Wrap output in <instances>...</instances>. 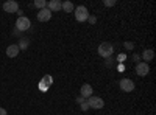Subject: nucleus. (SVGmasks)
<instances>
[{"mask_svg":"<svg viewBox=\"0 0 156 115\" xmlns=\"http://www.w3.org/2000/svg\"><path fill=\"white\" fill-rule=\"evenodd\" d=\"M97 52L101 58H109L112 53H114V47L109 44V42H101L97 48Z\"/></svg>","mask_w":156,"mask_h":115,"instance_id":"f257e3e1","label":"nucleus"},{"mask_svg":"<svg viewBox=\"0 0 156 115\" xmlns=\"http://www.w3.org/2000/svg\"><path fill=\"white\" fill-rule=\"evenodd\" d=\"M73 14H75V19H76L78 22H86L87 17H89V11H87L86 6L80 5V6H76V8L73 9Z\"/></svg>","mask_w":156,"mask_h":115,"instance_id":"f03ea898","label":"nucleus"},{"mask_svg":"<svg viewBox=\"0 0 156 115\" xmlns=\"http://www.w3.org/2000/svg\"><path fill=\"white\" fill-rule=\"evenodd\" d=\"M30 27H31V22L28 17L22 16L16 20V30L17 31H27V30H30Z\"/></svg>","mask_w":156,"mask_h":115,"instance_id":"7ed1b4c3","label":"nucleus"},{"mask_svg":"<svg viewBox=\"0 0 156 115\" xmlns=\"http://www.w3.org/2000/svg\"><path fill=\"white\" fill-rule=\"evenodd\" d=\"M86 101H87L90 109H101L103 106H105V101H103L100 96H89Z\"/></svg>","mask_w":156,"mask_h":115,"instance_id":"20e7f679","label":"nucleus"},{"mask_svg":"<svg viewBox=\"0 0 156 115\" xmlns=\"http://www.w3.org/2000/svg\"><path fill=\"white\" fill-rule=\"evenodd\" d=\"M119 86H120V89L123 92H133L134 90V83L131 81V79H128V78H123V79H120V83H119Z\"/></svg>","mask_w":156,"mask_h":115,"instance_id":"39448f33","label":"nucleus"},{"mask_svg":"<svg viewBox=\"0 0 156 115\" xmlns=\"http://www.w3.org/2000/svg\"><path fill=\"white\" fill-rule=\"evenodd\" d=\"M136 73L139 76H147L150 73V66L147 62H137V66H136Z\"/></svg>","mask_w":156,"mask_h":115,"instance_id":"423d86ee","label":"nucleus"},{"mask_svg":"<svg viewBox=\"0 0 156 115\" xmlns=\"http://www.w3.org/2000/svg\"><path fill=\"white\" fill-rule=\"evenodd\" d=\"M3 9H5V12L12 14V12H17L19 5H17V2H14V0H9V2H5L3 3Z\"/></svg>","mask_w":156,"mask_h":115,"instance_id":"0eeeda50","label":"nucleus"},{"mask_svg":"<svg viewBox=\"0 0 156 115\" xmlns=\"http://www.w3.org/2000/svg\"><path fill=\"white\" fill-rule=\"evenodd\" d=\"M50 19H51V11L50 9H47V8L39 9V12H37V20L39 22H47Z\"/></svg>","mask_w":156,"mask_h":115,"instance_id":"6e6552de","label":"nucleus"},{"mask_svg":"<svg viewBox=\"0 0 156 115\" xmlns=\"http://www.w3.org/2000/svg\"><path fill=\"white\" fill-rule=\"evenodd\" d=\"M51 83H53V79H51V76H44V78L41 79V83H39V89H41L42 92H47L48 87L51 86Z\"/></svg>","mask_w":156,"mask_h":115,"instance_id":"1a4fd4ad","label":"nucleus"},{"mask_svg":"<svg viewBox=\"0 0 156 115\" xmlns=\"http://www.w3.org/2000/svg\"><path fill=\"white\" fill-rule=\"evenodd\" d=\"M80 93H81V96L84 100L89 98V96H92V86H90V84H83L81 89H80Z\"/></svg>","mask_w":156,"mask_h":115,"instance_id":"9d476101","label":"nucleus"},{"mask_svg":"<svg viewBox=\"0 0 156 115\" xmlns=\"http://www.w3.org/2000/svg\"><path fill=\"white\" fill-rule=\"evenodd\" d=\"M19 45H16V44H12V45H9L8 48H6V56L8 58H16L17 55H19Z\"/></svg>","mask_w":156,"mask_h":115,"instance_id":"9b49d317","label":"nucleus"},{"mask_svg":"<svg viewBox=\"0 0 156 115\" xmlns=\"http://www.w3.org/2000/svg\"><path fill=\"white\" fill-rule=\"evenodd\" d=\"M47 9H50L51 12H56L61 9V2L59 0H50V2L47 3Z\"/></svg>","mask_w":156,"mask_h":115,"instance_id":"f8f14e48","label":"nucleus"},{"mask_svg":"<svg viewBox=\"0 0 156 115\" xmlns=\"http://www.w3.org/2000/svg\"><path fill=\"white\" fill-rule=\"evenodd\" d=\"M142 58H144V62H150L153 58H154V52L151 48H148V50H144V53H142Z\"/></svg>","mask_w":156,"mask_h":115,"instance_id":"ddd939ff","label":"nucleus"},{"mask_svg":"<svg viewBox=\"0 0 156 115\" xmlns=\"http://www.w3.org/2000/svg\"><path fill=\"white\" fill-rule=\"evenodd\" d=\"M61 9H64L66 12H72L75 9V6H73V3L70 2V0H66V2L61 3Z\"/></svg>","mask_w":156,"mask_h":115,"instance_id":"4468645a","label":"nucleus"},{"mask_svg":"<svg viewBox=\"0 0 156 115\" xmlns=\"http://www.w3.org/2000/svg\"><path fill=\"white\" fill-rule=\"evenodd\" d=\"M34 8H39V9H44V8H47V2L45 0H34Z\"/></svg>","mask_w":156,"mask_h":115,"instance_id":"2eb2a0df","label":"nucleus"},{"mask_svg":"<svg viewBox=\"0 0 156 115\" xmlns=\"http://www.w3.org/2000/svg\"><path fill=\"white\" fill-rule=\"evenodd\" d=\"M27 45H28V41H20V44H19V50H25V48H27Z\"/></svg>","mask_w":156,"mask_h":115,"instance_id":"dca6fc26","label":"nucleus"},{"mask_svg":"<svg viewBox=\"0 0 156 115\" xmlns=\"http://www.w3.org/2000/svg\"><path fill=\"white\" fill-rule=\"evenodd\" d=\"M103 5H105V6H114L115 5V0H105Z\"/></svg>","mask_w":156,"mask_h":115,"instance_id":"f3484780","label":"nucleus"},{"mask_svg":"<svg viewBox=\"0 0 156 115\" xmlns=\"http://www.w3.org/2000/svg\"><path fill=\"white\" fill-rule=\"evenodd\" d=\"M80 107H81V110H84V112H86L87 109H90V107H89V104H87V101H83V103L80 104Z\"/></svg>","mask_w":156,"mask_h":115,"instance_id":"a211bd4d","label":"nucleus"},{"mask_svg":"<svg viewBox=\"0 0 156 115\" xmlns=\"http://www.w3.org/2000/svg\"><path fill=\"white\" fill-rule=\"evenodd\" d=\"M123 47H125L126 50H133V48H134V44H133V42H125Z\"/></svg>","mask_w":156,"mask_h":115,"instance_id":"6ab92c4d","label":"nucleus"},{"mask_svg":"<svg viewBox=\"0 0 156 115\" xmlns=\"http://www.w3.org/2000/svg\"><path fill=\"white\" fill-rule=\"evenodd\" d=\"M87 22H89L90 25H94V23L97 22V17H95V16H89V17H87Z\"/></svg>","mask_w":156,"mask_h":115,"instance_id":"aec40b11","label":"nucleus"},{"mask_svg":"<svg viewBox=\"0 0 156 115\" xmlns=\"http://www.w3.org/2000/svg\"><path fill=\"white\" fill-rule=\"evenodd\" d=\"M125 55H119V56H117V61H119V62H122V61H125Z\"/></svg>","mask_w":156,"mask_h":115,"instance_id":"412c9836","label":"nucleus"},{"mask_svg":"<svg viewBox=\"0 0 156 115\" xmlns=\"http://www.w3.org/2000/svg\"><path fill=\"white\" fill-rule=\"evenodd\" d=\"M83 101H86V100H84L83 96H78V98H76V103H78V104H81Z\"/></svg>","mask_w":156,"mask_h":115,"instance_id":"4be33fe9","label":"nucleus"},{"mask_svg":"<svg viewBox=\"0 0 156 115\" xmlns=\"http://www.w3.org/2000/svg\"><path fill=\"white\" fill-rule=\"evenodd\" d=\"M0 115H8V113H6V110H5L3 107H0Z\"/></svg>","mask_w":156,"mask_h":115,"instance_id":"5701e85b","label":"nucleus"},{"mask_svg":"<svg viewBox=\"0 0 156 115\" xmlns=\"http://www.w3.org/2000/svg\"><path fill=\"white\" fill-rule=\"evenodd\" d=\"M133 59H134V61H139V59H140V56H139V55H134V56H133Z\"/></svg>","mask_w":156,"mask_h":115,"instance_id":"b1692460","label":"nucleus"}]
</instances>
